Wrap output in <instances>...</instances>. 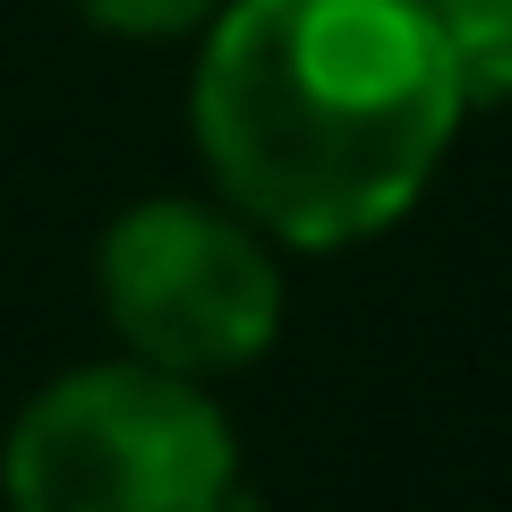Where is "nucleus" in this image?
Returning <instances> with one entry per match:
<instances>
[{"mask_svg": "<svg viewBox=\"0 0 512 512\" xmlns=\"http://www.w3.org/2000/svg\"><path fill=\"white\" fill-rule=\"evenodd\" d=\"M103 35H137V43H154V35H188L197 18H214L222 0H77Z\"/></svg>", "mask_w": 512, "mask_h": 512, "instance_id": "obj_5", "label": "nucleus"}, {"mask_svg": "<svg viewBox=\"0 0 512 512\" xmlns=\"http://www.w3.org/2000/svg\"><path fill=\"white\" fill-rule=\"evenodd\" d=\"M470 86L419 0H222L197 146L222 205L291 248H350L419 205Z\"/></svg>", "mask_w": 512, "mask_h": 512, "instance_id": "obj_1", "label": "nucleus"}, {"mask_svg": "<svg viewBox=\"0 0 512 512\" xmlns=\"http://www.w3.org/2000/svg\"><path fill=\"white\" fill-rule=\"evenodd\" d=\"M103 316L146 367L205 384L265 359L282 333V274L248 214L197 197L128 205L94 248Z\"/></svg>", "mask_w": 512, "mask_h": 512, "instance_id": "obj_3", "label": "nucleus"}, {"mask_svg": "<svg viewBox=\"0 0 512 512\" xmlns=\"http://www.w3.org/2000/svg\"><path fill=\"white\" fill-rule=\"evenodd\" d=\"M419 9L444 26L470 103H504L512 94V0H419Z\"/></svg>", "mask_w": 512, "mask_h": 512, "instance_id": "obj_4", "label": "nucleus"}, {"mask_svg": "<svg viewBox=\"0 0 512 512\" xmlns=\"http://www.w3.org/2000/svg\"><path fill=\"white\" fill-rule=\"evenodd\" d=\"M0 487L9 512H231L239 444L171 367H77L18 410Z\"/></svg>", "mask_w": 512, "mask_h": 512, "instance_id": "obj_2", "label": "nucleus"}]
</instances>
